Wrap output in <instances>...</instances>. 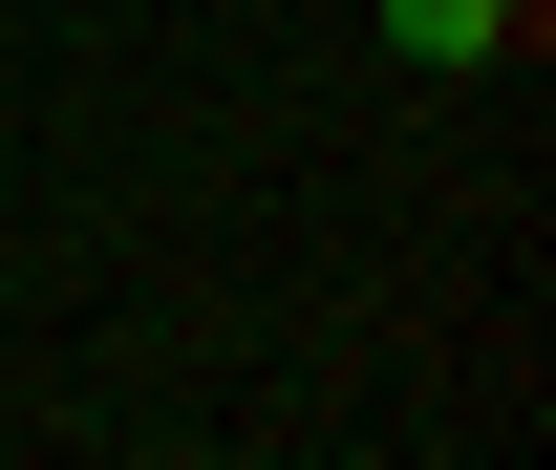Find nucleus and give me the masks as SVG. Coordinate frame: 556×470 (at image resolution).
Masks as SVG:
<instances>
[{
    "instance_id": "1",
    "label": "nucleus",
    "mask_w": 556,
    "mask_h": 470,
    "mask_svg": "<svg viewBox=\"0 0 556 470\" xmlns=\"http://www.w3.org/2000/svg\"><path fill=\"white\" fill-rule=\"evenodd\" d=\"M386 43H407V65H492V43H514V0H386Z\"/></svg>"
}]
</instances>
